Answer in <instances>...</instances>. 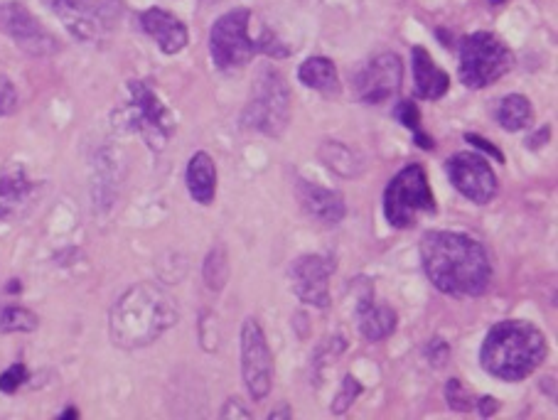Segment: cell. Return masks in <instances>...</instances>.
Returning <instances> with one entry per match:
<instances>
[{
	"label": "cell",
	"instance_id": "1",
	"mask_svg": "<svg viewBox=\"0 0 558 420\" xmlns=\"http://www.w3.org/2000/svg\"><path fill=\"white\" fill-rule=\"evenodd\" d=\"M421 263L428 280L453 298H477L492 283L485 246L460 231H428L421 239Z\"/></svg>",
	"mask_w": 558,
	"mask_h": 420
},
{
	"label": "cell",
	"instance_id": "2",
	"mask_svg": "<svg viewBox=\"0 0 558 420\" xmlns=\"http://www.w3.org/2000/svg\"><path fill=\"white\" fill-rule=\"evenodd\" d=\"M180 320L177 300L163 285L138 283L116 300L109 317L111 342L121 349H141L158 342Z\"/></svg>",
	"mask_w": 558,
	"mask_h": 420
},
{
	"label": "cell",
	"instance_id": "3",
	"mask_svg": "<svg viewBox=\"0 0 558 420\" xmlns=\"http://www.w3.org/2000/svg\"><path fill=\"white\" fill-rule=\"evenodd\" d=\"M546 352L549 347L539 327L524 320H504L485 335L480 364L495 379L522 381L544 364Z\"/></svg>",
	"mask_w": 558,
	"mask_h": 420
},
{
	"label": "cell",
	"instance_id": "4",
	"mask_svg": "<svg viewBox=\"0 0 558 420\" xmlns=\"http://www.w3.org/2000/svg\"><path fill=\"white\" fill-rule=\"evenodd\" d=\"M249 25V8H234L224 13L222 18L214 20L212 32H209V55H212L214 67H219L222 72L246 67L259 52H264L268 57L291 55V50L271 32H264L259 40H251Z\"/></svg>",
	"mask_w": 558,
	"mask_h": 420
},
{
	"label": "cell",
	"instance_id": "5",
	"mask_svg": "<svg viewBox=\"0 0 558 420\" xmlns=\"http://www.w3.org/2000/svg\"><path fill=\"white\" fill-rule=\"evenodd\" d=\"M118 131L138 133L148 143L150 150L160 153L175 133V116L165 106L153 84L133 79L128 82V101L114 111Z\"/></svg>",
	"mask_w": 558,
	"mask_h": 420
},
{
	"label": "cell",
	"instance_id": "6",
	"mask_svg": "<svg viewBox=\"0 0 558 420\" xmlns=\"http://www.w3.org/2000/svg\"><path fill=\"white\" fill-rule=\"evenodd\" d=\"M288 123H291V89L286 77L278 69L261 67L241 113V126L278 138Z\"/></svg>",
	"mask_w": 558,
	"mask_h": 420
},
{
	"label": "cell",
	"instance_id": "7",
	"mask_svg": "<svg viewBox=\"0 0 558 420\" xmlns=\"http://www.w3.org/2000/svg\"><path fill=\"white\" fill-rule=\"evenodd\" d=\"M514 55L495 32H472L458 47V77L468 89H485L512 72Z\"/></svg>",
	"mask_w": 558,
	"mask_h": 420
},
{
	"label": "cell",
	"instance_id": "8",
	"mask_svg": "<svg viewBox=\"0 0 558 420\" xmlns=\"http://www.w3.org/2000/svg\"><path fill=\"white\" fill-rule=\"evenodd\" d=\"M426 214H436V197L423 165L411 163L386 185L384 217L394 229H411Z\"/></svg>",
	"mask_w": 558,
	"mask_h": 420
},
{
	"label": "cell",
	"instance_id": "9",
	"mask_svg": "<svg viewBox=\"0 0 558 420\" xmlns=\"http://www.w3.org/2000/svg\"><path fill=\"white\" fill-rule=\"evenodd\" d=\"M59 23L82 42H101L118 28L123 0H47Z\"/></svg>",
	"mask_w": 558,
	"mask_h": 420
},
{
	"label": "cell",
	"instance_id": "10",
	"mask_svg": "<svg viewBox=\"0 0 558 420\" xmlns=\"http://www.w3.org/2000/svg\"><path fill=\"white\" fill-rule=\"evenodd\" d=\"M241 376L254 401H264L271 393L273 354L256 317H246L241 325Z\"/></svg>",
	"mask_w": 558,
	"mask_h": 420
},
{
	"label": "cell",
	"instance_id": "11",
	"mask_svg": "<svg viewBox=\"0 0 558 420\" xmlns=\"http://www.w3.org/2000/svg\"><path fill=\"white\" fill-rule=\"evenodd\" d=\"M404 82V62L396 52H382L369 59L362 69L352 77V89L357 101L367 106L386 104L399 94Z\"/></svg>",
	"mask_w": 558,
	"mask_h": 420
},
{
	"label": "cell",
	"instance_id": "12",
	"mask_svg": "<svg viewBox=\"0 0 558 420\" xmlns=\"http://www.w3.org/2000/svg\"><path fill=\"white\" fill-rule=\"evenodd\" d=\"M0 32L32 57H50L59 52L57 37L18 0L0 5Z\"/></svg>",
	"mask_w": 558,
	"mask_h": 420
},
{
	"label": "cell",
	"instance_id": "13",
	"mask_svg": "<svg viewBox=\"0 0 558 420\" xmlns=\"http://www.w3.org/2000/svg\"><path fill=\"white\" fill-rule=\"evenodd\" d=\"M445 168H448V177L455 190L465 199H470L472 204H480V207L490 204L500 192V180L482 155L455 153L445 163Z\"/></svg>",
	"mask_w": 558,
	"mask_h": 420
},
{
	"label": "cell",
	"instance_id": "14",
	"mask_svg": "<svg viewBox=\"0 0 558 420\" xmlns=\"http://www.w3.org/2000/svg\"><path fill=\"white\" fill-rule=\"evenodd\" d=\"M335 273V261L320 253L298 256L288 268L295 298L305 305L325 310L330 305V278Z\"/></svg>",
	"mask_w": 558,
	"mask_h": 420
},
{
	"label": "cell",
	"instance_id": "15",
	"mask_svg": "<svg viewBox=\"0 0 558 420\" xmlns=\"http://www.w3.org/2000/svg\"><path fill=\"white\" fill-rule=\"evenodd\" d=\"M295 197H298L300 209L323 226H337L347 214L345 197L337 190H327V187L315 185V182H295Z\"/></svg>",
	"mask_w": 558,
	"mask_h": 420
},
{
	"label": "cell",
	"instance_id": "16",
	"mask_svg": "<svg viewBox=\"0 0 558 420\" xmlns=\"http://www.w3.org/2000/svg\"><path fill=\"white\" fill-rule=\"evenodd\" d=\"M40 185L32 182L25 170L13 168L0 172V222L20 219L37 199Z\"/></svg>",
	"mask_w": 558,
	"mask_h": 420
},
{
	"label": "cell",
	"instance_id": "17",
	"mask_svg": "<svg viewBox=\"0 0 558 420\" xmlns=\"http://www.w3.org/2000/svg\"><path fill=\"white\" fill-rule=\"evenodd\" d=\"M141 28L158 42L165 55H177L185 50L190 40L185 23L165 8H148L146 13H141Z\"/></svg>",
	"mask_w": 558,
	"mask_h": 420
},
{
	"label": "cell",
	"instance_id": "18",
	"mask_svg": "<svg viewBox=\"0 0 558 420\" xmlns=\"http://www.w3.org/2000/svg\"><path fill=\"white\" fill-rule=\"evenodd\" d=\"M411 64H413V86H416L418 99L438 101L450 89V77L433 62L426 47L416 45L411 50Z\"/></svg>",
	"mask_w": 558,
	"mask_h": 420
},
{
	"label": "cell",
	"instance_id": "19",
	"mask_svg": "<svg viewBox=\"0 0 558 420\" xmlns=\"http://www.w3.org/2000/svg\"><path fill=\"white\" fill-rule=\"evenodd\" d=\"M359 315V332L369 342H382L396 332V312L389 305H374V288H367V293L359 298L357 305Z\"/></svg>",
	"mask_w": 558,
	"mask_h": 420
},
{
	"label": "cell",
	"instance_id": "20",
	"mask_svg": "<svg viewBox=\"0 0 558 420\" xmlns=\"http://www.w3.org/2000/svg\"><path fill=\"white\" fill-rule=\"evenodd\" d=\"M185 182L190 197L202 207H209L214 197H217V165H214L212 155L205 153V150L192 155L190 163H187Z\"/></svg>",
	"mask_w": 558,
	"mask_h": 420
},
{
	"label": "cell",
	"instance_id": "21",
	"mask_svg": "<svg viewBox=\"0 0 558 420\" xmlns=\"http://www.w3.org/2000/svg\"><path fill=\"white\" fill-rule=\"evenodd\" d=\"M298 79L300 84L313 91H320L323 96H340L342 91L340 74H337L335 62L327 57L305 59L298 69Z\"/></svg>",
	"mask_w": 558,
	"mask_h": 420
},
{
	"label": "cell",
	"instance_id": "22",
	"mask_svg": "<svg viewBox=\"0 0 558 420\" xmlns=\"http://www.w3.org/2000/svg\"><path fill=\"white\" fill-rule=\"evenodd\" d=\"M320 160L330 168L335 175L340 177H359L364 172V155L359 153L357 148H352V145L347 143H340V140H325L323 145H320L318 150Z\"/></svg>",
	"mask_w": 558,
	"mask_h": 420
},
{
	"label": "cell",
	"instance_id": "23",
	"mask_svg": "<svg viewBox=\"0 0 558 420\" xmlns=\"http://www.w3.org/2000/svg\"><path fill=\"white\" fill-rule=\"evenodd\" d=\"M497 123L509 133L524 131V128H531L534 123V109H531V101L522 94H509L500 99L495 109Z\"/></svg>",
	"mask_w": 558,
	"mask_h": 420
},
{
	"label": "cell",
	"instance_id": "24",
	"mask_svg": "<svg viewBox=\"0 0 558 420\" xmlns=\"http://www.w3.org/2000/svg\"><path fill=\"white\" fill-rule=\"evenodd\" d=\"M394 116L399 118V121L404 123V126L413 133V140H416V145H421L423 150L436 148V145H433V138H428L426 133H423L421 111H418V106L413 104V101H401V104L394 109Z\"/></svg>",
	"mask_w": 558,
	"mask_h": 420
},
{
	"label": "cell",
	"instance_id": "25",
	"mask_svg": "<svg viewBox=\"0 0 558 420\" xmlns=\"http://www.w3.org/2000/svg\"><path fill=\"white\" fill-rule=\"evenodd\" d=\"M40 327V317L28 308H5L0 312V332H35Z\"/></svg>",
	"mask_w": 558,
	"mask_h": 420
},
{
	"label": "cell",
	"instance_id": "26",
	"mask_svg": "<svg viewBox=\"0 0 558 420\" xmlns=\"http://www.w3.org/2000/svg\"><path fill=\"white\" fill-rule=\"evenodd\" d=\"M229 278V258L224 246H214L205 261V280L212 290H222Z\"/></svg>",
	"mask_w": 558,
	"mask_h": 420
},
{
	"label": "cell",
	"instance_id": "27",
	"mask_svg": "<svg viewBox=\"0 0 558 420\" xmlns=\"http://www.w3.org/2000/svg\"><path fill=\"white\" fill-rule=\"evenodd\" d=\"M359 393H362V384H359L352 374H347L345 379H342V386L340 391H337L335 401H332L330 411L335 413V416H345V413L352 408V403L359 398Z\"/></svg>",
	"mask_w": 558,
	"mask_h": 420
},
{
	"label": "cell",
	"instance_id": "28",
	"mask_svg": "<svg viewBox=\"0 0 558 420\" xmlns=\"http://www.w3.org/2000/svg\"><path fill=\"white\" fill-rule=\"evenodd\" d=\"M445 401H448V406L453 408V411H460V413L470 411L472 408L470 391L465 389L460 379H450L448 384H445Z\"/></svg>",
	"mask_w": 558,
	"mask_h": 420
},
{
	"label": "cell",
	"instance_id": "29",
	"mask_svg": "<svg viewBox=\"0 0 558 420\" xmlns=\"http://www.w3.org/2000/svg\"><path fill=\"white\" fill-rule=\"evenodd\" d=\"M25 381H28V369H25V364H13L0 374V391L15 393Z\"/></svg>",
	"mask_w": 558,
	"mask_h": 420
},
{
	"label": "cell",
	"instance_id": "30",
	"mask_svg": "<svg viewBox=\"0 0 558 420\" xmlns=\"http://www.w3.org/2000/svg\"><path fill=\"white\" fill-rule=\"evenodd\" d=\"M18 109V91L5 74H0V116H8Z\"/></svg>",
	"mask_w": 558,
	"mask_h": 420
},
{
	"label": "cell",
	"instance_id": "31",
	"mask_svg": "<svg viewBox=\"0 0 558 420\" xmlns=\"http://www.w3.org/2000/svg\"><path fill=\"white\" fill-rule=\"evenodd\" d=\"M448 354H450V349L443 339L436 337L431 344H428V359H431L433 366H443L445 359H448Z\"/></svg>",
	"mask_w": 558,
	"mask_h": 420
},
{
	"label": "cell",
	"instance_id": "32",
	"mask_svg": "<svg viewBox=\"0 0 558 420\" xmlns=\"http://www.w3.org/2000/svg\"><path fill=\"white\" fill-rule=\"evenodd\" d=\"M224 420L227 418H251V413L246 411L244 406H241V401L239 398H229L227 403H224V408H222V413H219Z\"/></svg>",
	"mask_w": 558,
	"mask_h": 420
},
{
	"label": "cell",
	"instance_id": "33",
	"mask_svg": "<svg viewBox=\"0 0 558 420\" xmlns=\"http://www.w3.org/2000/svg\"><path fill=\"white\" fill-rule=\"evenodd\" d=\"M477 408H480V416L487 418V416H495L497 411H500V403H497V398L492 396H485L477 401Z\"/></svg>",
	"mask_w": 558,
	"mask_h": 420
},
{
	"label": "cell",
	"instance_id": "34",
	"mask_svg": "<svg viewBox=\"0 0 558 420\" xmlns=\"http://www.w3.org/2000/svg\"><path fill=\"white\" fill-rule=\"evenodd\" d=\"M465 140H468V143H477V145H480V148H482V150H487V153H490V155H495V158H497V160H500V163H502V153H500V150H497V148H495V145H492V143H490V140H485V138L475 136V133H472V136H470V133H468V136H465Z\"/></svg>",
	"mask_w": 558,
	"mask_h": 420
},
{
	"label": "cell",
	"instance_id": "35",
	"mask_svg": "<svg viewBox=\"0 0 558 420\" xmlns=\"http://www.w3.org/2000/svg\"><path fill=\"white\" fill-rule=\"evenodd\" d=\"M268 418L271 420H278V418H293V411L288 406H281V408H276V411H271L268 413Z\"/></svg>",
	"mask_w": 558,
	"mask_h": 420
},
{
	"label": "cell",
	"instance_id": "36",
	"mask_svg": "<svg viewBox=\"0 0 558 420\" xmlns=\"http://www.w3.org/2000/svg\"><path fill=\"white\" fill-rule=\"evenodd\" d=\"M77 416H79V413L74 411V408H69V411L62 413V418H77Z\"/></svg>",
	"mask_w": 558,
	"mask_h": 420
},
{
	"label": "cell",
	"instance_id": "37",
	"mask_svg": "<svg viewBox=\"0 0 558 420\" xmlns=\"http://www.w3.org/2000/svg\"><path fill=\"white\" fill-rule=\"evenodd\" d=\"M490 3H495V5H502V3H504V0H490Z\"/></svg>",
	"mask_w": 558,
	"mask_h": 420
}]
</instances>
